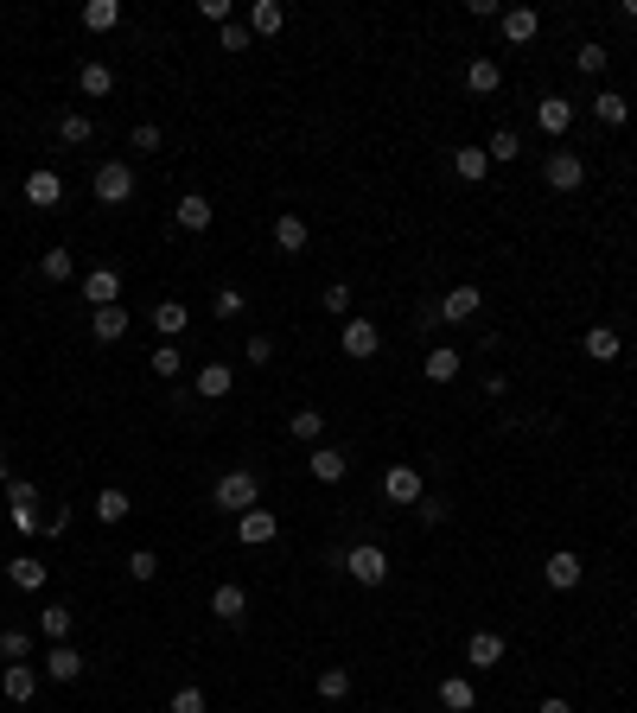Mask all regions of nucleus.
<instances>
[{"mask_svg":"<svg viewBox=\"0 0 637 713\" xmlns=\"http://www.w3.org/2000/svg\"><path fill=\"white\" fill-rule=\"evenodd\" d=\"M211 503H217V510H230V516H243V510L262 503V484H255V472L236 465V472H223V478L211 484Z\"/></svg>","mask_w":637,"mask_h":713,"instance_id":"nucleus-1","label":"nucleus"},{"mask_svg":"<svg viewBox=\"0 0 637 713\" xmlns=\"http://www.w3.org/2000/svg\"><path fill=\"white\" fill-rule=\"evenodd\" d=\"M90 191H96V204H128V198H134V166H128V160H102L96 179H90Z\"/></svg>","mask_w":637,"mask_h":713,"instance_id":"nucleus-2","label":"nucleus"},{"mask_svg":"<svg viewBox=\"0 0 637 713\" xmlns=\"http://www.w3.org/2000/svg\"><path fill=\"white\" fill-rule=\"evenodd\" d=\"M344 573H351L357 586H383L389 580V554L376 542H357V548H344Z\"/></svg>","mask_w":637,"mask_h":713,"instance_id":"nucleus-3","label":"nucleus"},{"mask_svg":"<svg viewBox=\"0 0 637 713\" xmlns=\"http://www.w3.org/2000/svg\"><path fill=\"white\" fill-rule=\"evenodd\" d=\"M542 179L555 185V191H580V185H587V160H580L574 147H555V153L542 160Z\"/></svg>","mask_w":637,"mask_h":713,"instance_id":"nucleus-4","label":"nucleus"},{"mask_svg":"<svg viewBox=\"0 0 637 713\" xmlns=\"http://www.w3.org/2000/svg\"><path fill=\"white\" fill-rule=\"evenodd\" d=\"M274 535H281V516H274V510H262V503L236 516V542H243V548H268Z\"/></svg>","mask_w":637,"mask_h":713,"instance_id":"nucleus-5","label":"nucleus"},{"mask_svg":"<svg viewBox=\"0 0 637 713\" xmlns=\"http://www.w3.org/2000/svg\"><path fill=\"white\" fill-rule=\"evenodd\" d=\"M580 573H587V561H580L574 548H555V554L542 561V580L555 586V593H574V586H580Z\"/></svg>","mask_w":637,"mask_h":713,"instance_id":"nucleus-6","label":"nucleus"},{"mask_svg":"<svg viewBox=\"0 0 637 713\" xmlns=\"http://www.w3.org/2000/svg\"><path fill=\"white\" fill-rule=\"evenodd\" d=\"M383 497L402 503V510H415V503L427 497L421 491V472H415V465H389V472H383Z\"/></svg>","mask_w":637,"mask_h":713,"instance_id":"nucleus-7","label":"nucleus"},{"mask_svg":"<svg viewBox=\"0 0 637 713\" xmlns=\"http://www.w3.org/2000/svg\"><path fill=\"white\" fill-rule=\"evenodd\" d=\"M26 204H32V211H58V204H64V179L51 166L26 172Z\"/></svg>","mask_w":637,"mask_h":713,"instance_id":"nucleus-8","label":"nucleus"},{"mask_svg":"<svg viewBox=\"0 0 637 713\" xmlns=\"http://www.w3.org/2000/svg\"><path fill=\"white\" fill-rule=\"evenodd\" d=\"M344 357H357V363H370L376 351H383V332H376V325L370 319H344Z\"/></svg>","mask_w":637,"mask_h":713,"instance_id":"nucleus-9","label":"nucleus"},{"mask_svg":"<svg viewBox=\"0 0 637 713\" xmlns=\"http://www.w3.org/2000/svg\"><path fill=\"white\" fill-rule=\"evenodd\" d=\"M478 306H485V293H478V287H453L434 312H440V325H472V319H478Z\"/></svg>","mask_w":637,"mask_h":713,"instance_id":"nucleus-10","label":"nucleus"},{"mask_svg":"<svg viewBox=\"0 0 637 713\" xmlns=\"http://www.w3.org/2000/svg\"><path fill=\"white\" fill-rule=\"evenodd\" d=\"M83 300H90V312L96 306H122V274H115V268H90V274H83Z\"/></svg>","mask_w":637,"mask_h":713,"instance_id":"nucleus-11","label":"nucleus"},{"mask_svg":"<svg viewBox=\"0 0 637 713\" xmlns=\"http://www.w3.org/2000/svg\"><path fill=\"white\" fill-rule=\"evenodd\" d=\"M0 694H7L13 707H26L32 694H39V669H32V663H7V669H0Z\"/></svg>","mask_w":637,"mask_h":713,"instance_id":"nucleus-12","label":"nucleus"},{"mask_svg":"<svg viewBox=\"0 0 637 713\" xmlns=\"http://www.w3.org/2000/svg\"><path fill=\"white\" fill-rule=\"evenodd\" d=\"M497 32H504L510 45H529L542 32V13L536 7H504V20H497Z\"/></svg>","mask_w":637,"mask_h":713,"instance_id":"nucleus-13","label":"nucleus"},{"mask_svg":"<svg viewBox=\"0 0 637 713\" xmlns=\"http://www.w3.org/2000/svg\"><path fill=\"white\" fill-rule=\"evenodd\" d=\"M306 472H313L319 484H344L351 459H344V452H332V446H313V452H306Z\"/></svg>","mask_w":637,"mask_h":713,"instance_id":"nucleus-14","label":"nucleus"},{"mask_svg":"<svg viewBox=\"0 0 637 713\" xmlns=\"http://www.w3.org/2000/svg\"><path fill=\"white\" fill-rule=\"evenodd\" d=\"M306 242H313V230H306V217H274V249L281 255H306Z\"/></svg>","mask_w":637,"mask_h":713,"instance_id":"nucleus-15","label":"nucleus"},{"mask_svg":"<svg viewBox=\"0 0 637 713\" xmlns=\"http://www.w3.org/2000/svg\"><path fill=\"white\" fill-rule=\"evenodd\" d=\"M128 325H134V319H128V306H96V312H90V332H96L102 344H122V338H128Z\"/></svg>","mask_w":637,"mask_h":713,"instance_id":"nucleus-16","label":"nucleus"},{"mask_svg":"<svg viewBox=\"0 0 637 713\" xmlns=\"http://www.w3.org/2000/svg\"><path fill=\"white\" fill-rule=\"evenodd\" d=\"M536 128L542 134H567V128H574V102H567V96H542L536 102Z\"/></svg>","mask_w":637,"mask_h":713,"instance_id":"nucleus-17","label":"nucleus"},{"mask_svg":"<svg viewBox=\"0 0 637 713\" xmlns=\"http://www.w3.org/2000/svg\"><path fill=\"white\" fill-rule=\"evenodd\" d=\"M466 663L472 669H497V663H504V637H497V631H472L466 637Z\"/></svg>","mask_w":637,"mask_h":713,"instance_id":"nucleus-18","label":"nucleus"},{"mask_svg":"<svg viewBox=\"0 0 637 713\" xmlns=\"http://www.w3.org/2000/svg\"><path fill=\"white\" fill-rule=\"evenodd\" d=\"M580 351H587L593 363H618V357H625V338H618L612 325H593V332L580 338Z\"/></svg>","mask_w":637,"mask_h":713,"instance_id":"nucleus-19","label":"nucleus"},{"mask_svg":"<svg viewBox=\"0 0 637 713\" xmlns=\"http://www.w3.org/2000/svg\"><path fill=\"white\" fill-rule=\"evenodd\" d=\"M83 675V656L71 650V643H51L45 650V682H77Z\"/></svg>","mask_w":637,"mask_h":713,"instance_id":"nucleus-20","label":"nucleus"},{"mask_svg":"<svg viewBox=\"0 0 637 713\" xmlns=\"http://www.w3.org/2000/svg\"><path fill=\"white\" fill-rule=\"evenodd\" d=\"M147 319H153V332H160V344H172V338L185 332V325H192V312H185L179 300H160V306L147 312Z\"/></svg>","mask_w":637,"mask_h":713,"instance_id":"nucleus-21","label":"nucleus"},{"mask_svg":"<svg viewBox=\"0 0 637 713\" xmlns=\"http://www.w3.org/2000/svg\"><path fill=\"white\" fill-rule=\"evenodd\" d=\"M7 580L20 586V593H45L51 573H45V561H32V554H13V561H7Z\"/></svg>","mask_w":637,"mask_h":713,"instance_id":"nucleus-22","label":"nucleus"},{"mask_svg":"<svg viewBox=\"0 0 637 713\" xmlns=\"http://www.w3.org/2000/svg\"><path fill=\"white\" fill-rule=\"evenodd\" d=\"M440 707H446V713H478L472 675H446V682H440Z\"/></svg>","mask_w":637,"mask_h":713,"instance_id":"nucleus-23","label":"nucleus"},{"mask_svg":"<svg viewBox=\"0 0 637 713\" xmlns=\"http://www.w3.org/2000/svg\"><path fill=\"white\" fill-rule=\"evenodd\" d=\"M77 90L83 96H115V71H109V64H102V58H90V64H77Z\"/></svg>","mask_w":637,"mask_h":713,"instance_id":"nucleus-24","label":"nucleus"},{"mask_svg":"<svg viewBox=\"0 0 637 713\" xmlns=\"http://www.w3.org/2000/svg\"><path fill=\"white\" fill-rule=\"evenodd\" d=\"M497 83H504V64L497 58H472L466 64V90L472 96H497Z\"/></svg>","mask_w":637,"mask_h":713,"instance_id":"nucleus-25","label":"nucleus"},{"mask_svg":"<svg viewBox=\"0 0 637 713\" xmlns=\"http://www.w3.org/2000/svg\"><path fill=\"white\" fill-rule=\"evenodd\" d=\"M211 217H217V204L204 191H185L179 198V230H211Z\"/></svg>","mask_w":637,"mask_h":713,"instance_id":"nucleus-26","label":"nucleus"},{"mask_svg":"<svg viewBox=\"0 0 637 713\" xmlns=\"http://www.w3.org/2000/svg\"><path fill=\"white\" fill-rule=\"evenodd\" d=\"M281 26H287V7H281V0H255V7H249V32H255V39H274Z\"/></svg>","mask_w":637,"mask_h":713,"instance_id":"nucleus-27","label":"nucleus"},{"mask_svg":"<svg viewBox=\"0 0 637 713\" xmlns=\"http://www.w3.org/2000/svg\"><path fill=\"white\" fill-rule=\"evenodd\" d=\"M230 389H236V370H230V363H204V370H198V395H204V402H223Z\"/></svg>","mask_w":637,"mask_h":713,"instance_id":"nucleus-28","label":"nucleus"},{"mask_svg":"<svg viewBox=\"0 0 637 713\" xmlns=\"http://www.w3.org/2000/svg\"><path fill=\"white\" fill-rule=\"evenodd\" d=\"M211 612H217L223 624H243V612H249V593H243V586H230V580H223L217 593H211Z\"/></svg>","mask_w":637,"mask_h":713,"instance_id":"nucleus-29","label":"nucleus"},{"mask_svg":"<svg viewBox=\"0 0 637 713\" xmlns=\"http://www.w3.org/2000/svg\"><path fill=\"white\" fill-rule=\"evenodd\" d=\"M421 376L427 382H453L459 376V351H453V344H434V351L421 357Z\"/></svg>","mask_w":637,"mask_h":713,"instance_id":"nucleus-30","label":"nucleus"},{"mask_svg":"<svg viewBox=\"0 0 637 713\" xmlns=\"http://www.w3.org/2000/svg\"><path fill=\"white\" fill-rule=\"evenodd\" d=\"M128 516H134V503H128V491H115V484H109V491H96V523H128Z\"/></svg>","mask_w":637,"mask_h":713,"instance_id":"nucleus-31","label":"nucleus"},{"mask_svg":"<svg viewBox=\"0 0 637 713\" xmlns=\"http://www.w3.org/2000/svg\"><path fill=\"white\" fill-rule=\"evenodd\" d=\"M71 624H77L71 605H39V631H45L51 643H71Z\"/></svg>","mask_w":637,"mask_h":713,"instance_id":"nucleus-32","label":"nucleus"},{"mask_svg":"<svg viewBox=\"0 0 637 713\" xmlns=\"http://www.w3.org/2000/svg\"><path fill=\"white\" fill-rule=\"evenodd\" d=\"M453 172H459L466 185H478V179L491 172V153H485V147H459V153H453Z\"/></svg>","mask_w":637,"mask_h":713,"instance_id":"nucleus-33","label":"nucleus"},{"mask_svg":"<svg viewBox=\"0 0 637 713\" xmlns=\"http://www.w3.org/2000/svg\"><path fill=\"white\" fill-rule=\"evenodd\" d=\"M83 26H90V32H115V26H122V0H90V7H83Z\"/></svg>","mask_w":637,"mask_h":713,"instance_id":"nucleus-34","label":"nucleus"},{"mask_svg":"<svg viewBox=\"0 0 637 713\" xmlns=\"http://www.w3.org/2000/svg\"><path fill=\"white\" fill-rule=\"evenodd\" d=\"M287 433H294V440H306V446H319V433H325V408H294Z\"/></svg>","mask_w":637,"mask_h":713,"instance_id":"nucleus-35","label":"nucleus"},{"mask_svg":"<svg viewBox=\"0 0 637 713\" xmlns=\"http://www.w3.org/2000/svg\"><path fill=\"white\" fill-rule=\"evenodd\" d=\"M90 134H96V121L83 115V109H71V115H58V141H64V147H83V141H90Z\"/></svg>","mask_w":637,"mask_h":713,"instance_id":"nucleus-36","label":"nucleus"},{"mask_svg":"<svg viewBox=\"0 0 637 713\" xmlns=\"http://www.w3.org/2000/svg\"><path fill=\"white\" fill-rule=\"evenodd\" d=\"M593 115H599V121H606V128H625V115H631V102H625V96H618V90H599V96H593Z\"/></svg>","mask_w":637,"mask_h":713,"instance_id":"nucleus-37","label":"nucleus"},{"mask_svg":"<svg viewBox=\"0 0 637 713\" xmlns=\"http://www.w3.org/2000/svg\"><path fill=\"white\" fill-rule=\"evenodd\" d=\"M485 153H491V166H510V160H523V141H516V128H497Z\"/></svg>","mask_w":637,"mask_h":713,"instance_id":"nucleus-38","label":"nucleus"},{"mask_svg":"<svg viewBox=\"0 0 637 713\" xmlns=\"http://www.w3.org/2000/svg\"><path fill=\"white\" fill-rule=\"evenodd\" d=\"M39 274H45V281H71V274H77V255H71V249H45V255H39Z\"/></svg>","mask_w":637,"mask_h":713,"instance_id":"nucleus-39","label":"nucleus"},{"mask_svg":"<svg viewBox=\"0 0 637 713\" xmlns=\"http://www.w3.org/2000/svg\"><path fill=\"white\" fill-rule=\"evenodd\" d=\"M147 370H153V376H160V382H172V376H179V370H185V357H179V344H153V357H147Z\"/></svg>","mask_w":637,"mask_h":713,"instance_id":"nucleus-40","label":"nucleus"},{"mask_svg":"<svg viewBox=\"0 0 637 713\" xmlns=\"http://www.w3.org/2000/svg\"><path fill=\"white\" fill-rule=\"evenodd\" d=\"M344 694H351V669L325 663V669H319V701H344Z\"/></svg>","mask_w":637,"mask_h":713,"instance_id":"nucleus-41","label":"nucleus"},{"mask_svg":"<svg viewBox=\"0 0 637 713\" xmlns=\"http://www.w3.org/2000/svg\"><path fill=\"white\" fill-rule=\"evenodd\" d=\"M26 656H32V631H20V624L0 631V663H26Z\"/></svg>","mask_w":637,"mask_h":713,"instance_id":"nucleus-42","label":"nucleus"},{"mask_svg":"<svg viewBox=\"0 0 637 713\" xmlns=\"http://www.w3.org/2000/svg\"><path fill=\"white\" fill-rule=\"evenodd\" d=\"M39 503V484L32 478H7V510H32Z\"/></svg>","mask_w":637,"mask_h":713,"instance_id":"nucleus-43","label":"nucleus"},{"mask_svg":"<svg viewBox=\"0 0 637 713\" xmlns=\"http://www.w3.org/2000/svg\"><path fill=\"white\" fill-rule=\"evenodd\" d=\"M166 713H211V701H204V688H179L166 701Z\"/></svg>","mask_w":637,"mask_h":713,"instance_id":"nucleus-44","label":"nucleus"},{"mask_svg":"<svg viewBox=\"0 0 637 713\" xmlns=\"http://www.w3.org/2000/svg\"><path fill=\"white\" fill-rule=\"evenodd\" d=\"M574 64H580L587 77H599V71L612 64V51H606V45H580V51H574Z\"/></svg>","mask_w":637,"mask_h":713,"instance_id":"nucleus-45","label":"nucleus"},{"mask_svg":"<svg viewBox=\"0 0 637 713\" xmlns=\"http://www.w3.org/2000/svg\"><path fill=\"white\" fill-rule=\"evenodd\" d=\"M243 312H249L243 293H236V287H217V319H243Z\"/></svg>","mask_w":637,"mask_h":713,"instance_id":"nucleus-46","label":"nucleus"},{"mask_svg":"<svg viewBox=\"0 0 637 713\" xmlns=\"http://www.w3.org/2000/svg\"><path fill=\"white\" fill-rule=\"evenodd\" d=\"M128 573H134V580H153V573H160V554H153V548H134V554H128Z\"/></svg>","mask_w":637,"mask_h":713,"instance_id":"nucleus-47","label":"nucleus"},{"mask_svg":"<svg viewBox=\"0 0 637 713\" xmlns=\"http://www.w3.org/2000/svg\"><path fill=\"white\" fill-rule=\"evenodd\" d=\"M160 141H166V134L153 128V121H141V128L128 134V147H134V153H160Z\"/></svg>","mask_w":637,"mask_h":713,"instance_id":"nucleus-48","label":"nucleus"},{"mask_svg":"<svg viewBox=\"0 0 637 713\" xmlns=\"http://www.w3.org/2000/svg\"><path fill=\"white\" fill-rule=\"evenodd\" d=\"M243 357H249V363H262V370H268V363H274V338H268V332H255V338L243 344Z\"/></svg>","mask_w":637,"mask_h":713,"instance_id":"nucleus-49","label":"nucleus"},{"mask_svg":"<svg viewBox=\"0 0 637 713\" xmlns=\"http://www.w3.org/2000/svg\"><path fill=\"white\" fill-rule=\"evenodd\" d=\"M415 510H421V523H427V529H440V523H446V503H440V497H421Z\"/></svg>","mask_w":637,"mask_h":713,"instance_id":"nucleus-50","label":"nucleus"},{"mask_svg":"<svg viewBox=\"0 0 637 713\" xmlns=\"http://www.w3.org/2000/svg\"><path fill=\"white\" fill-rule=\"evenodd\" d=\"M249 45H255L249 26H223V51H249Z\"/></svg>","mask_w":637,"mask_h":713,"instance_id":"nucleus-51","label":"nucleus"},{"mask_svg":"<svg viewBox=\"0 0 637 713\" xmlns=\"http://www.w3.org/2000/svg\"><path fill=\"white\" fill-rule=\"evenodd\" d=\"M325 312H351V287H344V281L325 287Z\"/></svg>","mask_w":637,"mask_h":713,"instance_id":"nucleus-52","label":"nucleus"},{"mask_svg":"<svg viewBox=\"0 0 637 713\" xmlns=\"http://www.w3.org/2000/svg\"><path fill=\"white\" fill-rule=\"evenodd\" d=\"M198 13H204L211 26H230V0H198Z\"/></svg>","mask_w":637,"mask_h":713,"instance_id":"nucleus-53","label":"nucleus"},{"mask_svg":"<svg viewBox=\"0 0 637 713\" xmlns=\"http://www.w3.org/2000/svg\"><path fill=\"white\" fill-rule=\"evenodd\" d=\"M542 713H574V707H567L561 694H548V701H542Z\"/></svg>","mask_w":637,"mask_h":713,"instance_id":"nucleus-54","label":"nucleus"},{"mask_svg":"<svg viewBox=\"0 0 637 713\" xmlns=\"http://www.w3.org/2000/svg\"><path fill=\"white\" fill-rule=\"evenodd\" d=\"M0 478H13V472H7V440H0Z\"/></svg>","mask_w":637,"mask_h":713,"instance_id":"nucleus-55","label":"nucleus"},{"mask_svg":"<svg viewBox=\"0 0 637 713\" xmlns=\"http://www.w3.org/2000/svg\"><path fill=\"white\" fill-rule=\"evenodd\" d=\"M625 20H637V0H625Z\"/></svg>","mask_w":637,"mask_h":713,"instance_id":"nucleus-56","label":"nucleus"}]
</instances>
